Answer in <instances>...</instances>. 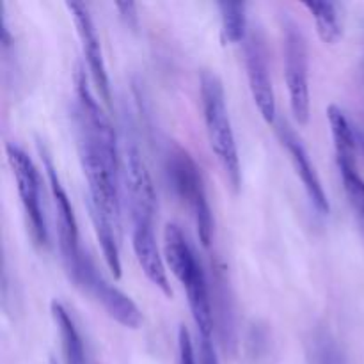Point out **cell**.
<instances>
[{
  "label": "cell",
  "mask_w": 364,
  "mask_h": 364,
  "mask_svg": "<svg viewBox=\"0 0 364 364\" xmlns=\"http://www.w3.org/2000/svg\"><path fill=\"white\" fill-rule=\"evenodd\" d=\"M121 156H123L121 169H123L124 185H127L132 220H153L156 210L155 187H153V180L141 155V149L132 135H127Z\"/></svg>",
  "instance_id": "cell-8"
},
{
  "label": "cell",
  "mask_w": 364,
  "mask_h": 364,
  "mask_svg": "<svg viewBox=\"0 0 364 364\" xmlns=\"http://www.w3.org/2000/svg\"><path fill=\"white\" fill-rule=\"evenodd\" d=\"M43 162H45L46 176H48L50 191H52L53 206H55V220H57V233H59V247L60 256H63L64 269H66L68 276L77 270L78 263H80L84 251L80 249V240H78V226L77 219H75L73 206H71L70 198H68L66 191H64L63 183L59 180L55 167H53L52 160L41 149Z\"/></svg>",
  "instance_id": "cell-9"
},
{
  "label": "cell",
  "mask_w": 364,
  "mask_h": 364,
  "mask_svg": "<svg viewBox=\"0 0 364 364\" xmlns=\"http://www.w3.org/2000/svg\"><path fill=\"white\" fill-rule=\"evenodd\" d=\"M66 7L70 9L73 23L77 27L78 39H80L82 52H84L85 63H87L89 73H91L92 84L98 89L100 96L110 103V84L109 75H107L105 60H103L102 46H100L98 34H96L95 23H92L91 13H89L87 4L84 2H68Z\"/></svg>",
  "instance_id": "cell-10"
},
{
  "label": "cell",
  "mask_w": 364,
  "mask_h": 364,
  "mask_svg": "<svg viewBox=\"0 0 364 364\" xmlns=\"http://www.w3.org/2000/svg\"><path fill=\"white\" fill-rule=\"evenodd\" d=\"M306 9L315 18L316 32L326 45H334L341 38V20L338 4L334 2H304Z\"/></svg>",
  "instance_id": "cell-18"
},
{
  "label": "cell",
  "mask_w": 364,
  "mask_h": 364,
  "mask_svg": "<svg viewBox=\"0 0 364 364\" xmlns=\"http://www.w3.org/2000/svg\"><path fill=\"white\" fill-rule=\"evenodd\" d=\"M276 132L281 144L287 148L288 155H290L291 164H294L295 167V173H297L302 185H304V191L306 194H308L309 201H311V206L315 208V212L318 213V215H327L331 210L329 199H327L326 191H323L322 187V181H320L318 174H316L315 166L311 164L308 149L304 148V144H302V141L299 139V135L291 130V127L287 121H279Z\"/></svg>",
  "instance_id": "cell-11"
},
{
  "label": "cell",
  "mask_w": 364,
  "mask_h": 364,
  "mask_svg": "<svg viewBox=\"0 0 364 364\" xmlns=\"http://www.w3.org/2000/svg\"><path fill=\"white\" fill-rule=\"evenodd\" d=\"M178 361L180 364H198L194 343H192L191 333L185 326H181L178 331Z\"/></svg>",
  "instance_id": "cell-20"
},
{
  "label": "cell",
  "mask_w": 364,
  "mask_h": 364,
  "mask_svg": "<svg viewBox=\"0 0 364 364\" xmlns=\"http://www.w3.org/2000/svg\"><path fill=\"white\" fill-rule=\"evenodd\" d=\"M201 105L210 148L215 153L230 187L233 188V192H238L242 185V169L237 139L228 112L223 82L212 71L201 73Z\"/></svg>",
  "instance_id": "cell-2"
},
{
  "label": "cell",
  "mask_w": 364,
  "mask_h": 364,
  "mask_svg": "<svg viewBox=\"0 0 364 364\" xmlns=\"http://www.w3.org/2000/svg\"><path fill=\"white\" fill-rule=\"evenodd\" d=\"M327 117H329L331 134H333L336 164H355V149H358L355 127L345 116L343 110L336 105H331L327 109Z\"/></svg>",
  "instance_id": "cell-15"
},
{
  "label": "cell",
  "mask_w": 364,
  "mask_h": 364,
  "mask_svg": "<svg viewBox=\"0 0 364 364\" xmlns=\"http://www.w3.org/2000/svg\"><path fill=\"white\" fill-rule=\"evenodd\" d=\"M134 230H132V245H134L135 258L141 265L142 272L146 274L149 281L162 291L166 297L173 295L171 290L169 277H167L166 263L156 245L155 230H153V220H132Z\"/></svg>",
  "instance_id": "cell-12"
},
{
  "label": "cell",
  "mask_w": 364,
  "mask_h": 364,
  "mask_svg": "<svg viewBox=\"0 0 364 364\" xmlns=\"http://www.w3.org/2000/svg\"><path fill=\"white\" fill-rule=\"evenodd\" d=\"M220 34L226 45L244 43L249 34L247 6L244 2H220Z\"/></svg>",
  "instance_id": "cell-17"
},
{
  "label": "cell",
  "mask_w": 364,
  "mask_h": 364,
  "mask_svg": "<svg viewBox=\"0 0 364 364\" xmlns=\"http://www.w3.org/2000/svg\"><path fill=\"white\" fill-rule=\"evenodd\" d=\"M52 316L57 329H59L60 347H63L66 364H91L87 358V350H85L84 338H82L80 331H78L77 323H75L70 311L60 302L53 301Z\"/></svg>",
  "instance_id": "cell-14"
},
{
  "label": "cell",
  "mask_w": 364,
  "mask_h": 364,
  "mask_svg": "<svg viewBox=\"0 0 364 364\" xmlns=\"http://www.w3.org/2000/svg\"><path fill=\"white\" fill-rule=\"evenodd\" d=\"M244 53L252 100H255L263 119L269 124H274L277 116L276 95H274L272 78H270L265 36L259 27L249 28V34L244 41Z\"/></svg>",
  "instance_id": "cell-7"
},
{
  "label": "cell",
  "mask_w": 364,
  "mask_h": 364,
  "mask_svg": "<svg viewBox=\"0 0 364 364\" xmlns=\"http://www.w3.org/2000/svg\"><path fill=\"white\" fill-rule=\"evenodd\" d=\"M114 7L117 9V13H119L121 20L124 21V25H127L128 28H132V31H135L139 25V14H137V4L134 2H116L114 4Z\"/></svg>",
  "instance_id": "cell-21"
},
{
  "label": "cell",
  "mask_w": 364,
  "mask_h": 364,
  "mask_svg": "<svg viewBox=\"0 0 364 364\" xmlns=\"http://www.w3.org/2000/svg\"><path fill=\"white\" fill-rule=\"evenodd\" d=\"M7 160L13 169L14 180H16L18 194H20L21 205H23L25 215H27L28 226H31L32 238L36 245L46 247L48 245V228H46L45 213L41 208V192H39V176L34 162L31 156L20 148V146L9 144L6 146Z\"/></svg>",
  "instance_id": "cell-6"
},
{
  "label": "cell",
  "mask_w": 364,
  "mask_h": 364,
  "mask_svg": "<svg viewBox=\"0 0 364 364\" xmlns=\"http://www.w3.org/2000/svg\"><path fill=\"white\" fill-rule=\"evenodd\" d=\"M283 57L284 78L290 96V109L299 124L309 121V59L308 43L297 21L283 16Z\"/></svg>",
  "instance_id": "cell-4"
},
{
  "label": "cell",
  "mask_w": 364,
  "mask_h": 364,
  "mask_svg": "<svg viewBox=\"0 0 364 364\" xmlns=\"http://www.w3.org/2000/svg\"><path fill=\"white\" fill-rule=\"evenodd\" d=\"M309 364H348L347 354L340 341L327 327H318L308 341Z\"/></svg>",
  "instance_id": "cell-16"
},
{
  "label": "cell",
  "mask_w": 364,
  "mask_h": 364,
  "mask_svg": "<svg viewBox=\"0 0 364 364\" xmlns=\"http://www.w3.org/2000/svg\"><path fill=\"white\" fill-rule=\"evenodd\" d=\"M355 139H358V148L361 149V153L364 155V132L358 127H355Z\"/></svg>",
  "instance_id": "cell-23"
},
{
  "label": "cell",
  "mask_w": 364,
  "mask_h": 364,
  "mask_svg": "<svg viewBox=\"0 0 364 364\" xmlns=\"http://www.w3.org/2000/svg\"><path fill=\"white\" fill-rule=\"evenodd\" d=\"M52 364H57V363H55V361H52Z\"/></svg>",
  "instance_id": "cell-25"
},
{
  "label": "cell",
  "mask_w": 364,
  "mask_h": 364,
  "mask_svg": "<svg viewBox=\"0 0 364 364\" xmlns=\"http://www.w3.org/2000/svg\"><path fill=\"white\" fill-rule=\"evenodd\" d=\"M70 279L78 288L91 294L100 304L103 306L110 318L116 320L127 329H139L142 323V313L134 301L119 288L112 287L105 277L100 274L92 259L84 252L77 270L70 276Z\"/></svg>",
  "instance_id": "cell-5"
},
{
  "label": "cell",
  "mask_w": 364,
  "mask_h": 364,
  "mask_svg": "<svg viewBox=\"0 0 364 364\" xmlns=\"http://www.w3.org/2000/svg\"><path fill=\"white\" fill-rule=\"evenodd\" d=\"M166 173L174 194L183 205H187V208L194 215L199 240L208 247L212 244L213 217L208 198H206L201 169L194 162L191 153L173 144L166 155Z\"/></svg>",
  "instance_id": "cell-3"
},
{
  "label": "cell",
  "mask_w": 364,
  "mask_h": 364,
  "mask_svg": "<svg viewBox=\"0 0 364 364\" xmlns=\"http://www.w3.org/2000/svg\"><path fill=\"white\" fill-rule=\"evenodd\" d=\"M199 359L201 364H219L212 338H199Z\"/></svg>",
  "instance_id": "cell-22"
},
{
  "label": "cell",
  "mask_w": 364,
  "mask_h": 364,
  "mask_svg": "<svg viewBox=\"0 0 364 364\" xmlns=\"http://www.w3.org/2000/svg\"><path fill=\"white\" fill-rule=\"evenodd\" d=\"M78 155L87 181L89 212L119 223V148L112 123L92 96L91 89L77 92L73 107Z\"/></svg>",
  "instance_id": "cell-1"
},
{
  "label": "cell",
  "mask_w": 364,
  "mask_h": 364,
  "mask_svg": "<svg viewBox=\"0 0 364 364\" xmlns=\"http://www.w3.org/2000/svg\"><path fill=\"white\" fill-rule=\"evenodd\" d=\"M363 77H364V66H363Z\"/></svg>",
  "instance_id": "cell-24"
},
{
  "label": "cell",
  "mask_w": 364,
  "mask_h": 364,
  "mask_svg": "<svg viewBox=\"0 0 364 364\" xmlns=\"http://www.w3.org/2000/svg\"><path fill=\"white\" fill-rule=\"evenodd\" d=\"M164 256L167 265L171 267V272L183 288L188 287L198 274L205 272L185 233L174 223H169L164 230Z\"/></svg>",
  "instance_id": "cell-13"
},
{
  "label": "cell",
  "mask_w": 364,
  "mask_h": 364,
  "mask_svg": "<svg viewBox=\"0 0 364 364\" xmlns=\"http://www.w3.org/2000/svg\"><path fill=\"white\" fill-rule=\"evenodd\" d=\"M341 180H343L345 194H347L348 205L358 219L359 228L364 233V180L359 174L355 164H338Z\"/></svg>",
  "instance_id": "cell-19"
}]
</instances>
